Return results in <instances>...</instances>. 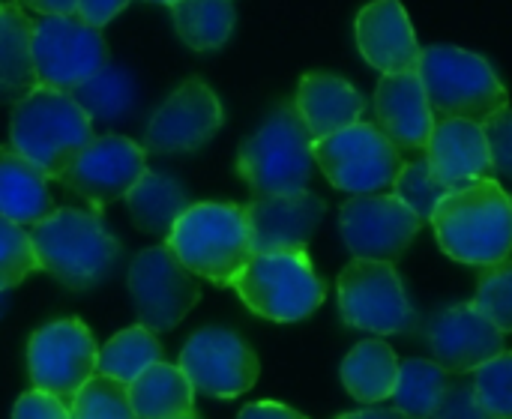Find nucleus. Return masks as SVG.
Masks as SVG:
<instances>
[{
	"instance_id": "nucleus-1",
	"label": "nucleus",
	"mask_w": 512,
	"mask_h": 419,
	"mask_svg": "<svg viewBox=\"0 0 512 419\" xmlns=\"http://www.w3.org/2000/svg\"><path fill=\"white\" fill-rule=\"evenodd\" d=\"M429 222L459 264L495 267L512 255V198L495 177L447 192Z\"/></svg>"
},
{
	"instance_id": "nucleus-2",
	"label": "nucleus",
	"mask_w": 512,
	"mask_h": 419,
	"mask_svg": "<svg viewBox=\"0 0 512 419\" xmlns=\"http://www.w3.org/2000/svg\"><path fill=\"white\" fill-rule=\"evenodd\" d=\"M39 270L69 291H90L102 285L120 255V240L105 228L99 213L57 207L48 219L30 228Z\"/></svg>"
},
{
	"instance_id": "nucleus-3",
	"label": "nucleus",
	"mask_w": 512,
	"mask_h": 419,
	"mask_svg": "<svg viewBox=\"0 0 512 419\" xmlns=\"http://www.w3.org/2000/svg\"><path fill=\"white\" fill-rule=\"evenodd\" d=\"M165 246L192 276L219 288H231L255 255L246 207L228 201L192 204L168 231Z\"/></svg>"
},
{
	"instance_id": "nucleus-4",
	"label": "nucleus",
	"mask_w": 512,
	"mask_h": 419,
	"mask_svg": "<svg viewBox=\"0 0 512 419\" xmlns=\"http://www.w3.org/2000/svg\"><path fill=\"white\" fill-rule=\"evenodd\" d=\"M93 138V120L72 93L36 84L24 99L12 105V150L39 165L48 180H60Z\"/></svg>"
},
{
	"instance_id": "nucleus-5",
	"label": "nucleus",
	"mask_w": 512,
	"mask_h": 419,
	"mask_svg": "<svg viewBox=\"0 0 512 419\" xmlns=\"http://www.w3.org/2000/svg\"><path fill=\"white\" fill-rule=\"evenodd\" d=\"M420 81L435 120L486 123L510 105V93L492 63L459 45H429L420 54Z\"/></svg>"
},
{
	"instance_id": "nucleus-6",
	"label": "nucleus",
	"mask_w": 512,
	"mask_h": 419,
	"mask_svg": "<svg viewBox=\"0 0 512 419\" xmlns=\"http://www.w3.org/2000/svg\"><path fill=\"white\" fill-rule=\"evenodd\" d=\"M312 171V135L294 102H282L237 150V174L255 198L303 192L309 189Z\"/></svg>"
},
{
	"instance_id": "nucleus-7",
	"label": "nucleus",
	"mask_w": 512,
	"mask_h": 419,
	"mask_svg": "<svg viewBox=\"0 0 512 419\" xmlns=\"http://www.w3.org/2000/svg\"><path fill=\"white\" fill-rule=\"evenodd\" d=\"M243 306L264 321L294 324L321 309L324 279L306 252H255L231 285Z\"/></svg>"
},
{
	"instance_id": "nucleus-8",
	"label": "nucleus",
	"mask_w": 512,
	"mask_h": 419,
	"mask_svg": "<svg viewBox=\"0 0 512 419\" xmlns=\"http://www.w3.org/2000/svg\"><path fill=\"white\" fill-rule=\"evenodd\" d=\"M312 156L330 186L348 195H378L393 189V180L402 168L399 147L366 120L312 141Z\"/></svg>"
},
{
	"instance_id": "nucleus-9",
	"label": "nucleus",
	"mask_w": 512,
	"mask_h": 419,
	"mask_svg": "<svg viewBox=\"0 0 512 419\" xmlns=\"http://www.w3.org/2000/svg\"><path fill=\"white\" fill-rule=\"evenodd\" d=\"M30 60L39 87L72 93L108 63V42L75 15H42L33 21Z\"/></svg>"
},
{
	"instance_id": "nucleus-10",
	"label": "nucleus",
	"mask_w": 512,
	"mask_h": 419,
	"mask_svg": "<svg viewBox=\"0 0 512 419\" xmlns=\"http://www.w3.org/2000/svg\"><path fill=\"white\" fill-rule=\"evenodd\" d=\"M339 312L342 321L354 330L372 336H396L411 330L414 306L390 261H363L354 258L339 273Z\"/></svg>"
},
{
	"instance_id": "nucleus-11",
	"label": "nucleus",
	"mask_w": 512,
	"mask_h": 419,
	"mask_svg": "<svg viewBox=\"0 0 512 419\" xmlns=\"http://www.w3.org/2000/svg\"><path fill=\"white\" fill-rule=\"evenodd\" d=\"M96 339L78 318L39 327L27 342V375L33 390L72 405L75 393L96 375Z\"/></svg>"
},
{
	"instance_id": "nucleus-12",
	"label": "nucleus",
	"mask_w": 512,
	"mask_h": 419,
	"mask_svg": "<svg viewBox=\"0 0 512 419\" xmlns=\"http://www.w3.org/2000/svg\"><path fill=\"white\" fill-rule=\"evenodd\" d=\"M129 297L138 324L150 333L174 330L201 300L195 276L177 261L168 246H150L129 264Z\"/></svg>"
},
{
	"instance_id": "nucleus-13",
	"label": "nucleus",
	"mask_w": 512,
	"mask_h": 419,
	"mask_svg": "<svg viewBox=\"0 0 512 419\" xmlns=\"http://www.w3.org/2000/svg\"><path fill=\"white\" fill-rule=\"evenodd\" d=\"M180 372L192 390L210 399H237L258 381L255 351L228 327H201L180 351Z\"/></svg>"
},
{
	"instance_id": "nucleus-14",
	"label": "nucleus",
	"mask_w": 512,
	"mask_h": 419,
	"mask_svg": "<svg viewBox=\"0 0 512 419\" xmlns=\"http://www.w3.org/2000/svg\"><path fill=\"white\" fill-rule=\"evenodd\" d=\"M339 231L354 258L399 261L423 231V219L396 195H354L339 210Z\"/></svg>"
},
{
	"instance_id": "nucleus-15",
	"label": "nucleus",
	"mask_w": 512,
	"mask_h": 419,
	"mask_svg": "<svg viewBox=\"0 0 512 419\" xmlns=\"http://www.w3.org/2000/svg\"><path fill=\"white\" fill-rule=\"evenodd\" d=\"M225 123L219 96L201 78L183 81L147 120L144 150L159 156H180L201 150Z\"/></svg>"
},
{
	"instance_id": "nucleus-16",
	"label": "nucleus",
	"mask_w": 512,
	"mask_h": 419,
	"mask_svg": "<svg viewBox=\"0 0 512 419\" xmlns=\"http://www.w3.org/2000/svg\"><path fill=\"white\" fill-rule=\"evenodd\" d=\"M147 171V150L126 135H99L93 138L75 162L63 171L57 183L81 195L93 213H102L108 204L126 198V192Z\"/></svg>"
},
{
	"instance_id": "nucleus-17",
	"label": "nucleus",
	"mask_w": 512,
	"mask_h": 419,
	"mask_svg": "<svg viewBox=\"0 0 512 419\" xmlns=\"http://www.w3.org/2000/svg\"><path fill=\"white\" fill-rule=\"evenodd\" d=\"M429 351L447 375H474L504 354V333L486 321L474 303H456L438 312L426 330Z\"/></svg>"
},
{
	"instance_id": "nucleus-18",
	"label": "nucleus",
	"mask_w": 512,
	"mask_h": 419,
	"mask_svg": "<svg viewBox=\"0 0 512 419\" xmlns=\"http://www.w3.org/2000/svg\"><path fill=\"white\" fill-rule=\"evenodd\" d=\"M327 204L303 189L294 195H258L246 204L252 252H306Z\"/></svg>"
},
{
	"instance_id": "nucleus-19",
	"label": "nucleus",
	"mask_w": 512,
	"mask_h": 419,
	"mask_svg": "<svg viewBox=\"0 0 512 419\" xmlns=\"http://www.w3.org/2000/svg\"><path fill=\"white\" fill-rule=\"evenodd\" d=\"M357 48L378 72H414L420 66V42L399 0H372L354 21Z\"/></svg>"
},
{
	"instance_id": "nucleus-20",
	"label": "nucleus",
	"mask_w": 512,
	"mask_h": 419,
	"mask_svg": "<svg viewBox=\"0 0 512 419\" xmlns=\"http://www.w3.org/2000/svg\"><path fill=\"white\" fill-rule=\"evenodd\" d=\"M375 126L399 150H426L435 114L423 90L420 72H390L375 87Z\"/></svg>"
},
{
	"instance_id": "nucleus-21",
	"label": "nucleus",
	"mask_w": 512,
	"mask_h": 419,
	"mask_svg": "<svg viewBox=\"0 0 512 419\" xmlns=\"http://www.w3.org/2000/svg\"><path fill=\"white\" fill-rule=\"evenodd\" d=\"M423 153L432 174L450 192L477 180H489L495 174L486 132L480 123L471 120H435L432 138Z\"/></svg>"
},
{
	"instance_id": "nucleus-22",
	"label": "nucleus",
	"mask_w": 512,
	"mask_h": 419,
	"mask_svg": "<svg viewBox=\"0 0 512 419\" xmlns=\"http://www.w3.org/2000/svg\"><path fill=\"white\" fill-rule=\"evenodd\" d=\"M294 108L312 141H321L339 129L360 123L366 114V96L342 75L306 72L297 84Z\"/></svg>"
},
{
	"instance_id": "nucleus-23",
	"label": "nucleus",
	"mask_w": 512,
	"mask_h": 419,
	"mask_svg": "<svg viewBox=\"0 0 512 419\" xmlns=\"http://www.w3.org/2000/svg\"><path fill=\"white\" fill-rule=\"evenodd\" d=\"M48 174L12 147H0V216L33 228L54 213Z\"/></svg>"
},
{
	"instance_id": "nucleus-24",
	"label": "nucleus",
	"mask_w": 512,
	"mask_h": 419,
	"mask_svg": "<svg viewBox=\"0 0 512 419\" xmlns=\"http://www.w3.org/2000/svg\"><path fill=\"white\" fill-rule=\"evenodd\" d=\"M129 402L138 419H189L195 414V390L180 366L153 363L129 384Z\"/></svg>"
},
{
	"instance_id": "nucleus-25",
	"label": "nucleus",
	"mask_w": 512,
	"mask_h": 419,
	"mask_svg": "<svg viewBox=\"0 0 512 419\" xmlns=\"http://www.w3.org/2000/svg\"><path fill=\"white\" fill-rule=\"evenodd\" d=\"M342 384L360 405H378L393 399L399 384V357L381 339H366L342 360Z\"/></svg>"
},
{
	"instance_id": "nucleus-26",
	"label": "nucleus",
	"mask_w": 512,
	"mask_h": 419,
	"mask_svg": "<svg viewBox=\"0 0 512 419\" xmlns=\"http://www.w3.org/2000/svg\"><path fill=\"white\" fill-rule=\"evenodd\" d=\"M33 18L18 3H0V102H18L36 87L30 60Z\"/></svg>"
},
{
	"instance_id": "nucleus-27",
	"label": "nucleus",
	"mask_w": 512,
	"mask_h": 419,
	"mask_svg": "<svg viewBox=\"0 0 512 419\" xmlns=\"http://www.w3.org/2000/svg\"><path fill=\"white\" fill-rule=\"evenodd\" d=\"M126 207L138 231L168 237V231L192 207V201L174 177L147 168L141 180L126 192Z\"/></svg>"
},
{
	"instance_id": "nucleus-28",
	"label": "nucleus",
	"mask_w": 512,
	"mask_h": 419,
	"mask_svg": "<svg viewBox=\"0 0 512 419\" xmlns=\"http://www.w3.org/2000/svg\"><path fill=\"white\" fill-rule=\"evenodd\" d=\"M171 18L177 36L192 51H216L234 33L237 9L231 0H177Z\"/></svg>"
},
{
	"instance_id": "nucleus-29",
	"label": "nucleus",
	"mask_w": 512,
	"mask_h": 419,
	"mask_svg": "<svg viewBox=\"0 0 512 419\" xmlns=\"http://www.w3.org/2000/svg\"><path fill=\"white\" fill-rule=\"evenodd\" d=\"M153 363H162V345L156 339V333H150L147 327H129L120 330L117 336H111L96 357V372L108 375L114 381L132 384L144 369H150Z\"/></svg>"
},
{
	"instance_id": "nucleus-30",
	"label": "nucleus",
	"mask_w": 512,
	"mask_h": 419,
	"mask_svg": "<svg viewBox=\"0 0 512 419\" xmlns=\"http://www.w3.org/2000/svg\"><path fill=\"white\" fill-rule=\"evenodd\" d=\"M75 102L87 111L90 120L117 123L132 111L135 102V81L123 66L105 63L93 78H87L78 90H72Z\"/></svg>"
},
{
	"instance_id": "nucleus-31",
	"label": "nucleus",
	"mask_w": 512,
	"mask_h": 419,
	"mask_svg": "<svg viewBox=\"0 0 512 419\" xmlns=\"http://www.w3.org/2000/svg\"><path fill=\"white\" fill-rule=\"evenodd\" d=\"M447 372L435 360H399V384H396V411L411 419H429L441 402Z\"/></svg>"
},
{
	"instance_id": "nucleus-32",
	"label": "nucleus",
	"mask_w": 512,
	"mask_h": 419,
	"mask_svg": "<svg viewBox=\"0 0 512 419\" xmlns=\"http://www.w3.org/2000/svg\"><path fill=\"white\" fill-rule=\"evenodd\" d=\"M72 419H138L129 402V384L108 375H93L69 405Z\"/></svg>"
},
{
	"instance_id": "nucleus-33",
	"label": "nucleus",
	"mask_w": 512,
	"mask_h": 419,
	"mask_svg": "<svg viewBox=\"0 0 512 419\" xmlns=\"http://www.w3.org/2000/svg\"><path fill=\"white\" fill-rule=\"evenodd\" d=\"M450 189L432 174L426 156L423 159H414V162H402L396 180H393V195L411 210L417 213L423 222L432 219L435 207L441 204V198L447 195Z\"/></svg>"
},
{
	"instance_id": "nucleus-34",
	"label": "nucleus",
	"mask_w": 512,
	"mask_h": 419,
	"mask_svg": "<svg viewBox=\"0 0 512 419\" xmlns=\"http://www.w3.org/2000/svg\"><path fill=\"white\" fill-rule=\"evenodd\" d=\"M33 273H39V258L30 231L0 216V291L18 288Z\"/></svg>"
},
{
	"instance_id": "nucleus-35",
	"label": "nucleus",
	"mask_w": 512,
	"mask_h": 419,
	"mask_svg": "<svg viewBox=\"0 0 512 419\" xmlns=\"http://www.w3.org/2000/svg\"><path fill=\"white\" fill-rule=\"evenodd\" d=\"M471 303L501 333H512V255L495 267H483L477 297Z\"/></svg>"
},
{
	"instance_id": "nucleus-36",
	"label": "nucleus",
	"mask_w": 512,
	"mask_h": 419,
	"mask_svg": "<svg viewBox=\"0 0 512 419\" xmlns=\"http://www.w3.org/2000/svg\"><path fill=\"white\" fill-rule=\"evenodd\" d=\"M474 393L495 419H512V351L498 354L474 372Z\"/></svg>"
},
{
	"instance_id": "nucleus-37",
	"label": "nucleus",
	"mask_w": 512,
	"mask_h": 419,
	"mask_svg": "<svg viewBox=\"0 0 512 419\" xmlns=\"http://www.w3.org/2000/svg\"><path fill=\"white\" fill-rule=\"evenodd\" d=\"M429 419H495L477 399L471 375H447L438 408Z\"/></svg>"
},
{
	"instance_id": "nucleus-38",
	"label": "nucleus",
	"mask_w": 512,
	"mask_h": 419,
	"mask_svg": "<svg viewBox=\"0 0 512 419\" xmlns=\"http://www.w3.org/2000/svg\"><path fill=\"white\" fill-rule=\"evenodd\" d=\"M486 141H489V153H492V171L512 180V108L507 105L504 111H498L492 120L483 123Z\"/></svg>"
},
{
	"instance_id": "nucleus-39",
	"label": "nucleus",
	"mask_w": 512,
	"mask_h": 419,
	"mask_svg": "<svg viewBox=\"0 0 512 419\" xmlns=\"http://www.w3.org/2000/svg\"><path fill=\"white\" fill-rule=\"evenodd\" d=\"M12 419H72V411L57 396H48V393L33 390V393H24L15 402Z\"/></svg>"
},
{
	"instance_id": "nucleus-40",
	"label": "nucleus",
	"mask_w": 512,
	"mask_h": 419,
	"mask_svg": "<svg viewBox=\"0 0 512 419\" xmlns=\"http://www.w3.org/2000/svg\"><path fill=\"white\" fill-rule=\"evenodd\" d=\"M129 6V0H78L75 6V18H81L84 24L102 30L114 15H120Z\"/></svg>"
},
{
	"instance_id": "nucleus-41",
	"label": "nucleus",
	"mask_w": 512,
	"mask_h": 419,
	"mask_svg": "<svg viewBox=\"0 0 512 419\" xmlns=\"http://www.w3.org/2000/svg\"><path fill=\"white\" fill-rule=\"evenodd\" d=\"M237 419H309L303 417L300 411L288 408V405H279V402H252L240 411Z\"/></svg>"
},
{
	"instance_id": "nucleus-42",
	"label": "nucleus",
	"mask_w": 512,
	"mask_h": 419,
	"mask_svg": "<svg viewBox=\"0 0 512 419\" xmlns=\"http://www.w3.org/2000/svg\"><path fill=\"white\" fill-rule=\"evenodd\" d=\"M15 3L39 15H75L78 6V0H15Z\"/></svg>"
},
{
	"instance_id": "nucleus-43",
	"label": "nucleus",
	"mask_w": 512,
	"mask_h": 419,
	"mask_svg": "<svg viewBox=\"0 0 512 419\" xmlns=\"http://www.w3.org/2000/svg\"><path fill=\"white\" fill-rule=\"evenodd\" d=\"M336 419H411L405 417L402 411H396V408H366V411H351V414H342V417Z\"/></svg>"
},
{
	"instance_id": "nucleus-44",
	"label": "nucleus",
	"mask_w": 512,
	"mask_h": 419,
	"mask_svg": "<svg viewBox=\"0 0 512 419\" xmlns=\"http://www.w3.org/2000/svg\"><path fill=\"white\" fill-rule=\"evenodd\" d=\"M150 3H165V6H174L177 0H150Z\"/></svg>"
},
{
	"instance_id": "nucleus-45",
	"label": "nucleus",
	"mask_w": 512,
	"mask_h": 419,
	"mask_svg": "<svg viewBox=\"0 0 512 419\" xmlns=\"http://www.w3.org/2000/svg\"><path fill=\"white\" fill-rule=\"evenodd\" d=\"M189 419H198V417H189Z\"/></svg>"
}]
</instances>
